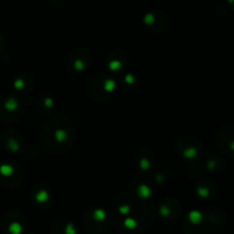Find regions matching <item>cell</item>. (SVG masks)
<instances>
[{
  "instance_id": "obj_1",
  "label": "cell",
  "mask_w": 234,
  "mask_h": 234,
  "mask_svg": "<svg viewBox=\"0 0 234 234\" xmlns=\"http://www.w3.org/2000/svg\"><path fill=\"white\" fill-rule=\"evenodd\" d=\"M74 130L66 119L54 118L45 125L41 133V144L49 153L66 152L73 144Z\"/></svg>"
},
{
  "instance_id": "obj_2",
  "label": "cell",
  "mask_w": 234,
  "mask_h": 234,
  "mask_svg": "<svg viewBox=\"0 0 234 234\" xmlns=\"http://www.w3.org/2000/svg\"><path fill=\"white\" fill-rule=\"evenodd\" d=\"M117 89V80L111 74L97 73L89 80L87 92L89 97L96 102L108 101Z\"/></svg>"
},
{
  "instance_id": "obj_3",
  "label": "cell",
  "mask_w": 234,
  "mask_h": 234,
  "mask_svg": "<svg viewBox=\"0 0 234 234\" xmlns=\"http://www.w3.org/2000/svg\"><path fill=\"white\" fill-rule=\"evenodd\" d=\"M85 227L93 233H104L113 224V217L103 208H90L85 211L82 217Z\"/></svg>"
},
{
  "instance_id": "obj_4",
  "label": "cell",
  "mask_w": 234,
  "mask_h": 234,
  "mask_svg": "<svg viewBox=\"0 0 234 234\" xmlns=\"http://www.w3.org/2000/svg\"><path fill=\"white\" fill-rule=\"evenodd\" d=\"M93 55L92 51L86 47H78L67 57L66 64L69 70L74 73H82L92 65Z\"/></svg>"
},
{
  "instance_id": "obj_5",
  "label": "cell",
  "mask_w": 234,
  "mask_h": 234,
  "mask_svg": "<svg viewBox=\"0 0 234 234\" xmlns=\"http://www.w3.org/2000/svg\"><path fill=\"white\" fill-rule=\"evenodd\" d=\"M142 22L148 31L154 33H164L169 29V20L164 11L150 9L143 15Z\"/></svg>"
},
{
  "instance_id": "obj_6",
  "label": "cell",
  "mask_w": 234,
  "mask_h": 234,
  "mask_svg": "<svg viewBox=\"0 0 234 234\" xmlns=\"http://www.w3.org/2000/svg\"><path fill=\"white\" fill-rule=\"evenodd\" d=\"M176 150L182 158L187 159V160H193L201 154L202 147L200 142L196 138L191 136H184L180 137L177 141Z\"/></svg>"
},
{
  "instance_id": "obj_7",
  "label": "cell",
  "mask_w": 234,
  "mask_h": 234,
  "mask_svg": "<svg viewBox=\"0 0 234 234\" xmlns=\"http://www.w3.org/2000/svg\"><path fill=\"white\" fill-rule=\"evenodd\" d=\"M130 190L141 203L151 202L153 196V184L144 176H137L130 183Z\"/></svg>"
},
{
  "instance_id": "obj_8",
  "label": "cell",
  "mask_w": 234,
  "mask_h": 234,
  "mask_svg": "<svg viewBox=\"0 0 234 234\" xmlns=\"http://www.w3.org/2000/svg\"><path fill=\"white\" fill-rule=\"evenodd\" d=\"M144 216L139 211H135L129 216L119 219L118 222V229L121 234H135L139 232L144 226Z\"/></svg>"
},
{
  "instance_id": "obj_9",
  "label": "cell",
  "mask_w": 234,
  "mask_h": 234,
  "mask_svg": "<svg viewBox=\"0 0 234 234\" xmlns=\"http://www.w3.org/2000/svg\"><path fill=\"white\" fill-rule=\"evenodd\" d=\"M180 203L175 198H164L159 203L158 212L164 220H175L180 215Z\"/></svg>"
},
{
  "instance_id": "obj_10",
  "label": "cell",
  "mask_w": 234,
  "mask_h": 234,
  "mask_svg": "<svg viewBox=\"0 0 234 234\" xmlns=\"http://www.w3.org/2000/svg\"><path fill=\"white\" fill-rule=\"evenodd\" d=\"M31 200L39 209H47L53 204L54 196L51 191L44 185H36L31 191Z\"/></svg>"
},
{
  "instance_id": "obj_11",
  "label": "cell",
  "mask_w": 234,
  "mask_h": 234,
  "mask_svg": "<svg viewBox=\"0 0 234 234\" xmlns=\"http://www.w3.org/2000/svg\"><path fill=\"white\" fill-rule=\"evenodd\" d=\"M128 63V57L123 51L120 50H113L111 51L106 57V66L110 74L121 73L123 72Z\"/></svg>"
},
{
  "instance_id": "obj_12",
  "label": "cell",
  "mask_w": 234,
  "mask_h": 234,
  "mask_svg": "<svg viewBox=\"0 0 234 234\" xmlns=\"http://www.w3.org/2000/svg\"><path fill=\"white\" fill-rule=\"evenodd\" d=\"M135 162L139 171L147 174V173H151L154 168L155 158L151 151H148L146 148H142L135 155Z\"/></svg>"
},
{
  "instance_id": "obj_13",
  "label": "cell",
  "mask_w": 234,
  "mask_h": 234,
  "mask_svg": "<svg viewBox=\"0 0 234 234\" xmlns=\"http://www.w3.org/2000/svg\"><path fill=\"white\" fill-rule=\"evenodd\" d=\"M113 209L120 216H129L135 212V200L126 194L119 195L113 201Z\"/></svg>"
},
{
  "instance_id": "obj_14",
  "label": "cell",
  "mask_w": 234,
  "mask_h": 234,
  "mask_svg": "<svg viewBox=\"0 0 234 234\" xmlns=\"http://www.w3.org/2000/svg\"><path fill=\"white\" fill-rule=\"evenodd\" d=\"M4 108L9 113V121H16L23 113V103L16 97H8L4 102Z\"/></svg>"
},
{
  "instance_id": "obj_15",
  "label": "cell",
  "mask_w": 234,
  "mask_h": 234,
  "mask_svg": "<svg viewBox=\"0 0 234 234\" xmlns=\"http://www.w3.org/2000/svg\"><path fill=\"white\" fill-rule=\"evenodd\" d=\"M36 106L41 114L50 115L53 114L55 111V99L48 95H41L37 99Z\"/></svg>"
},
{
  "instance_id": "obj_16",
  "label": "cell",
  "mask_w": 234,
  "mask_h": 234,
  "mask_svg": "<svg viewBox=\"0 0 234 234\" xmlns=\"http://www.w3.org/2000/svg\"><path fill=\"white\" fill-rule=\"evenodd\" d=\"M33 78L29 73H20L14 81V88L20 93H27L33 87Z\"/></svg>"
},
{
  "instance_id": "obj_17",
  "label": "cell",
  "mask_w": 234,
  "mask_h": 234,
  "mask_svg": "<svg viewBox=\"0 0 234 234\" xmlns=\"http://www.w3.org/2000/svg\"><path fill=\"white\" fill-rule=\"evenodd\" d=\"M195 192L199 198L201 199H208L214 193V185L210 180L203 179L200 180L195 187Z\"/></svg>"
},
{
  "instance_id": "obj_18",
  "label": "cell",
  "mask_w": 234,
  "mask_h": 234,
  "mask_svg": "<svg viewBox=\"0 0 234 234\" xmlns=\"http://www.w3.org/2000/svg\"><path fill=\"white\" fill-rule=\"evenodd\" d=\"M122 83L123 86L128 87H135L137 85V78L133 72H123L122 76Z\"/></svg>"
},
{
  "instance_id": "obj_19",
  "label": "cell",
  "mask_w": 234,
  "mask_h": 234,
  "mask_svg": "<svg viewBox=\"0 0 234 234\" xmlns=\"http://www.w3.org/2000/svg\"><path fill=\"white\" fill-rule=\"evenodd\" d=\"M153 180L158 184H164L166 180H167V174L166 173H162V171H159V173H155L154 176H153Z\"/></svg>"
}]
</instances>
